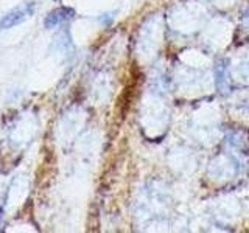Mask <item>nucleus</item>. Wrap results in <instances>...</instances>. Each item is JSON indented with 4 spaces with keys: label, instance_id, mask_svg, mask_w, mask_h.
I'll use <instances>...</instances> for the list:
<instances>
[{
    "label": "nucleus",
    "instance_id": "nucleus-2",
    "mask_svg": "<svg viewBox=\"0 0 249 233\" xmlns=\"http://www.w3.org/2000/svg\"><path fill=\"white\" fill-rule=\"evenodd\" d=\"M0 222H2V212H0Z\"/></svg>",
    "mask_w": 249,
    "mask_h": 233
},
{
    "label": "nucleus",
    "instance_id": "nucleus-1",
    "mask_svg": "<svg viewBox=\"0 0 249 233\" xmlns=\"http://www.w3.org/2000/svg\"><path fill=\"white\" fill-rule=\"evenodd\" d=\"M33 11H35L33 2L22 3L20 6L14 8L13 11L3 16V19L0 20V30H10V28H14L16 25H20L22 22H25L28 17L33 16Z\"/></svg>",
    "mask_w": 249,
    "mask_h": 233
}]
</instances>
